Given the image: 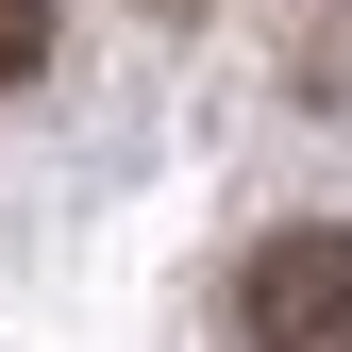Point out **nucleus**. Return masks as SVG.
Masks as SVG:
<instances>
[{
    "instance_id": "1",
    "label": "nucleus",
    "mask_w": 352,
    "mask_h": 352,
    "mask_svg": "<svg viewBox=\"0 0 352 352\" xmlns=\"http://www.w3.org/2000/svg\"><path fill=\"white\" fill-rule=\"evenodd\" d=\"M235 336H252V352H352V218L252 235V269H235Z\"/></svg>"
},
{
    "instance_id": "2",
    "label": "nucleus",
    "mask_w": 352,
    "mask_h": 352,
    "mask_svg": "<svg viewBox=\"0 0 352 352\" xmlns=\"http://www.w3.org/2000/svg\"><path fill=\"white\" fill-rule=\"evenodd\" d=\"M51 34H67V0H0V84H34V67H51Z\"/></svg>"
}]
</instances>
